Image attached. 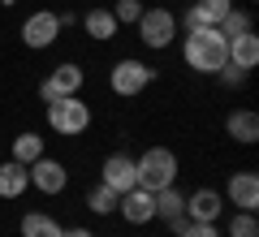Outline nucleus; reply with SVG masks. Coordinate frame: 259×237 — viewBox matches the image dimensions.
Segmentation results:
<instances>
[{"mask_svg": "<svg viewBox=\"0 0 259 237\" xmlns=\"http://www.w3.org/2000/svg\"><path fill=\"white\" fill-rule=\"evenodd\" d=\"M182 61H186V69H194V73H216L225 61H229V39H225L216 26L186 30V39H182Z\"/></svg>", "mask_w": 259, "mask_h": 237, "instance_id": "f257e3e1", "label": "nucleus"}, {"mask_svg": "<svg viewBox=\"0 0 259 237\" xmlns=\"http://www.w3.org/2000/svg\"><path fill=\"white\" fill-rule=\"evenodd\" d=\"M44 117H48V129L61 138H78L91 129V104L82 95H65V100H52L44 104Z\"/></svg>", "mask_w": 259, "mask_h": 237, "instance_id": "f03ea898", "label": "nucleus"}, {"mask_svg": "<svg viewBox=\"0 0 259 237\" xmlns=\"http://www.w3.org/2000/svg\"><path fill=\"white\" fill-rule=\"evenodd\" d=\"M134 168H139V185L151 190V194L164 190V185H177V155L168 147H147L134 160Z\"/></svg>", "mask_w": 259, "mask_h": 237, "instance_id": "7ed1b4c3", "label": "nucleus"}, {"mask_svg": "<svg viewBox=\"0 0 259 237\" xmlns=\"http://www.w3.org/2000/svg\"><path fill=\"white\" fill-rule=\"evenodd\" d=\"M151 82H156V69H151L147 61H134V56L117 61V65H112V73H108L112 95H121V100H134V95H143Z\"/></svg>", "mask_w": 259, "mask_h": 237, "instance_id": "20e7f679", "label": "nucleus"}, {"mask_svg": "<svg viewBox=\"0 0 259 237\" xmlns=\"http://www.w3.org/2000/svg\"><path fill=\"white\" fill-rule=\"evenodd\" d=\"M134 26H139L143 48H151V52H164V48L177 39V18L164 9V5H156V9H143V18L134 22Z\"/></svg>", "mask_w": 259, "mask_h": 237, "instance_id": "39448f33", "label": "nucleus"}, {"mask_svg": "<svg viewBox=\"0 0 259 237\" xmlns=\"http://www.w3.org/2000/svg\"><path fill=\"white\" fill-rule=\"evenodd\" d=\"M82 82H87L82 65L61 61V65H56V69L44 78V82H39V100H44V104H52V100H65V95H78V91H82Z\"/></svg>", "mask_w": 259, "mask_h": 237, "instance_id": "423d86ee", "label": "nucleus"}, {"mask_svg": "<svg viewBox=\"0 0 259 237\" xmlns=\"http://www.w3.org/2000/svg\"><path fill=\"white\" fill-rule=\"evenodd\" d=\"M56 39H61V18H56L52 9H35L26 22H22V43H26L30 52H44V48H52Z\"/></svg>", "mask_w": 259, "mask_h": 237, "instance_id": "0eeeda50", "label": "nucleus"}, {"mask_svg": "<svg viewBox=\"0 0 259 237\" xmlns=\"http://www.w3.org/2000/svg\"><path fill=\"white\" fill-rule=\"evenodd\" d=\"M26 173L39 194H65V185H69V168L61 160H52V155H39L35 164H26Z\"/></svg>", "mask_w": 259, "mask_h": 237, "instance_id": "6e6552de", "label": "nucleus"}, {"mask_svg": "<svg viewBox=\"0 0 259 237\" xmlns=\"http://www.w3.org/2000/svg\"><path fill=\"white\" fill-rule=\"evenodd\" d=\"M100 181L108 185V190H117V194L134 190V185H139V168H134V155L112 151L108 160H104V168H100Z\"/></svg>", "mask_w": 259, "mask_h": 237, "instance_id": "1a4fd4ad", "label": "nucleus"}, {"mask_svg": "<svg viewBox=\"0 0 259 237\" xmlns=\"http://www.w3.org/2000/svg\"><path fill=\"white\" fill-rule=\"evenodd\" d=\"M225 216V194L221 190H194V194H186V220L190 224H216V220Z\"/></svg>", "mask_w": 259, "mask_h": 237, "instance_id": "9d476101", "label": "nucleus"}, {"mask_svg": "<svg viewBox=\"0 0 259 237\" xmlns=\"http://www.w3.org/2000/svg\"><path fill=\"white\" fill-rule=\"evenodd\" d=\"M117 211L125 224H151L156 220V194L143 190V185H134V190H125L117 199Z\"/></svg>", "mask_w": 259, "mask_h": 237, "instance_id": "9b49d317", "label": "nucleus"}, {"mask_svg": "<svg viewBox=\"0 0 259 237\" xmlns=\"http://www.w3.org/2000/svg\"><path fill=\"white\" fill-rule=\"evenodd\" d=\"M225 199L238 211H255L259 207V177L255 173H233L229 185H225Z\"/></svg>", "mask_w": 259, "mask_h": 237, "instance_id": "f8f14e48", "label": "nucleus"}, {"mask_svg": "<svg viewBox=\"0 0 259 237\" xmlns=\"http://www.w3.org/2000/svg\"><path fill=\"white\" fill-rule=\"evenodd\" d=\"M225 134H229L233 143H242V147L259 143V112L255 108H233L229 117H225Z\"/></svg>", "mask_w": 259, "mask_h": 237, "instance_id": "ddd939ff", "label": "nucleus"}, {"mask_svg": "<svg viewBox=\"0 0 259 237\" xmlns=\"http://www.w3.org/2000/svg\"><path fill=\"white\" fill-rule=\"evenodd\" d=\"M233 9V0H194L190 13H186V30H199V26H221V18Z\"/></svg>", "mask_w": 259, "mask_h": 237, "instance_id": "4468645a", "label": "nucleus"}, {"mask_svg": "<svg viewBox=\"0 0 259 237\" xmlns=\"http://www.w3.org/2000/svg\"><path fill=\"white\" fill-rule=\"evenodd\" d=\"M26 190H30V173H26V164H18V160H5V164H0V199H22Z\"/></svg>", "mask_w": 259, "mask_h": 237, "instance_id": "2eb2a0df", "label": "nucleus"}, {"mask_svg": "<svg viewBox=\"0 0 259 237\" xmlns=\"http://www.w3.org/2000/svg\"><path fill=\"white\" fill-rule=\"evenodd\" d=\"M82 30L95 39V43H108V39H117V18H112V9H91L82 13Z\"/></svg>", "mask_w": 259, "mask_h": 237, "instance_id": "dca6fc26", "label": "nucleus"}, {"mask_svg": "<svg viewBox=\"0 0 259 237\" xmlns=\"http://www.w3.org/2000/svg\"><path fill=\"white\" fill-rule=\"evenodd\" d=\"M229 61L238 65V69H255V65H259V35H255V30L229 39Z\"/></svg>", "mask_w": 259, "mask_h": 237, "instance_id": "f3484780", "label": "nucleus"}, {"mask_svg": "<svg viewBox=\"0 0 259 237\" xmlns=\"http://www.w3.org/2000/svg\"><path fill=\"white\" fill-rule=\"evenodd\" d=\"M39 155H48V151H44V134H35V129H22L9 147V160H18V164H35Z\"/></svg>", "mask_w": 259, "mask_h": 237, "instance_id": "a211bd4d", "label": "nucleus"}, {"mask_svg": "<svg viewBox=\"0 0 259 237\" xmlns=\"http://www.w3.org/2000/svg\"><path fill=\"white\" fill-rule=\"evenodd\" d=\"M186 216V194L177 190V185H164V190H156V220H177Z\"/></svg>", "mask_w": 259, "mask_h": 237, "instance_id": "6ab92c4d", "label": "nucleus"}, {"mask_svg": "<svg viewBox=\"0 0 259 237\" xmlns=\"http://www.w3.org/2000/svg\"><path fill=\"white\" fill-rule=\"evenodd\" d=\"M18 228H22V237H61V233H65V228L56 224L48 211H26Z\"/></svg>", "mask_w": 259, "mask_h": 237, "instance_id": "aec40b11", "label": "nucleus"}, {"mask_svg": "<svg viewBox=\"0 0 259 237\" xmlns=\"http://www.w3.org/2000/svg\"><path fill=\"white\" fill-rule=\"evenodd\" d=\"M117 199L121 194L117 190H108V185H91V190H87V211H95V216H112V211H117Z\"/></svg>", "mask_w": 259, "mask_h": 237, "instance_id": "412c9836", "label": "nucleus"}, {"mask_svg": "<svg viewBox=\"0 0 259 237\" xmlns=\"http://www.w3.org/2000/svg\"><path fill=\"white\" fill-rule=\"evenodd\" d=\"M216 30H221L225 39H238V35H246V30H255V26H250V13H242V9H229V13L221 18V26H216Z\"/></svg>", "mask_w": 259, "mask_h": 237, "instance_id": "4be33fe9", "label": "nucleus"}, {"mask_svg": "<svg viewBox=\"0 0 259 237\" xmlns=\"http://www.w3.org/2000/svg\"><path fill=\"white\" fill-rule=\"evenodd\" d=\"M225 237H259V220H255V211H238V216H229Z\"/></svg>", "mask_w": 259, "mask_h": 237, "instance_id": "5701e85b", "label": "nucleus"}, {"mask_svg": "<svg viewBox=\"0 0 259 237\" xmlns=\"http://www.w3.org/2000/svg\"><path fill=\"white\" fill-rule=\"evenodd\" d=\"M143 9H147L143 0H117V5H112V18H117V26H134V22L143 18Z\"/></svg>", "mask_w": 259, "mask_h": 237, "instance_id": "b1692460", "label": "nucleus"}, {"mask_svg": "<svg viewBox=\"0 0 259 237\" xmlns=\"http://www.w3.org/2000/svg\"><path fill=\"white\" fill-rule=\"evenodd\" d=\"M216 78H221V82H225V86H229V91H233V86H242V82H246V78H250V69H238V65H233V61H225L221 69H216Z\"/></svg>", "mask_w": 259, "mask_h": 237, "instance_id": "393cba45", "label": "nucleus"}, {"mask_svg": "<svg viewBox=\"0 0 259 237\" xmlns=\"http://www.w3.org/2000/svg\"><path fill=\"white\" fill-rule=\"evenodd\" d=\"M182 237H225V233H221L216 224H186Z\"/></svg>", "mask_w": 259, "mask_h": 237, "instance_id": "a878e982", "label": "nucleus"}, {"mask_svg": "<svg viewBox=\"0 0 259 237\" xmlns=\"http://www.w3.org/2000/svg\"><path fill=\"white\" fill-rule=\"evenodd\" d=\"M186 224H190V220H186V216H177V220H168V228H173V233H177V237H182V233H186Z\"/></svg>", "mask_w": 259, "mask_h": 237, "instance_id": "bb28decb", "label": "nucleus"}, {"mask_svg": "<svg viewBox=\"0 0 259 237\" xmlns=\"http://www.w3.org/2000/svg\"><path fill=\"white\" fill-rule=\"evenodd\" d=\"M61 237H95V233H91V228H82V224H78V228H65Z\"/></svg>", "mask_w": 259, "mask_h": 237, "instance_id": "cd10ccee", "label": "nucleus"}]
</instances>
